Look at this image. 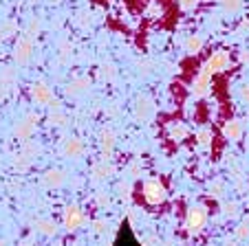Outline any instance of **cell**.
Returning <instances> with one entry per match:
<instances>
[{
	"label": "cell",
	"mask_w": 249,
	"mask_h": 246,
	"mask_svg": "<svg viewBox=\"0 0 249 246\" xmlns=\"http://www.w3.org/2000/svg\"><path fill=\"white\" fill-rule=\"evenodd\" d=\"M139 194H141V200L146 204H150V207H159V204H163L165 198H168V189H165V185L159 178H148V180H143L139 187Z\"/></svg>",
	"instance_id": "1"
},
{
	"label": "cell",
	"mask_w": 249,
	"mask_h": 246,
	"mask_svg": "<svg viewBox=\"0 0 249 246\" xmlns=\"http://www.w3.org/2000/svg\"><path fill=\"white\" fill-rule=\"evenodd\" d=\"M33 49H36V40L31 35H27V33L18 35V40L14 44V60L18 64H27L33 55Z\"/></svg>",
	"instance_id": "2"
},
{
	"label": "cell",
	"mask_w": 249,
	"mask_h": 246,
	"mask_svg": "<svg viewBox=\"0 0 249 246\" xmlns=\"http://www.w3.org/2000/svg\"><path fill=\"white\" fill-rule=\"evenodd\" d=\"M31 99L38 106H51L55 103V95H53V88H49L44 82H36L31 86Z\"/></svg>",
	"instance_id": "3"
},
{
	"label": "cell",
	"mask_w": 249,
	"mask_h": 246,
	"mask_svg": "<svg viewBox=\"0 0 249 246\" xmlns=\"http://www.w3.org/2000/svg\"><path fill=\"white\" fill-rule=\"evenodd\" d=\"M207 222V209L205 207H192L188 211V220H185V229L190 233H198Z\"/></svg>",
	"instance_id": "4"
},
{
	"label": "cell",
	"mask_w": 249,
	"mask_h": 246,
	"mask_svg": "<svg viewBox=\"0 0 249 246\" xmlns=\"http://www.w3.org/2000/svg\"><path fill=\"white\" fill-rule=\"evenodd\" d=\"M36 128H38V115H24L22 119L18 121L16 126V136L22 141H29L33 134H36Z\"/></svg>",
	"instance_id": "5"
},
{
	"label": "cell",
	"mask_w": 249,
	"mask_h": 246,
	"mask_svg": "<svg viewBox=\"0 0 249 246\" xmlns=\"http://www.w3.org/2000/svg\"><path fill=\"white\" fill-rule=\"evenodd\" d=\"M231 66V55L230 51H214L210 55V60H207V66L205 68H210L212 73H223V70H227Z\"/></svg>",
	"instance_id": "6"
},
{
	"label": "cell",
	"mask_w": 249,
	"mask_h": 246,
	"mask_svg": "<svg viewBox=\"0 0 249 246\" xmlns=\"http://www.w3.org/2000/svg\"><path fill=\"white\" fill-rule=\"evenodd\" d=\"M212 70L210 68H203L201 73L194 77V84H192V93L196 95V97H203V95L210 90V86H212Z\"/></svg>",
	"instance_id": "7"
},
{
	"label": "cell",
	"mask_w": 249,
	"mask_h": 246,
	"mask_svg": "<svg viewBox=\"0 0 249 246\" xmlns=\"http://www.w3.org/2000/svg\"><path fill=\"white\" fill-rule=\"evenodd\" d=\"M84 224V213H82L80 207H69V209L64 211V227L69 229V231H77V229Z\"/></svg>",
	"instance_id": "8"
},
{
	"label": "cell",
	"mask_w": 249,
	"mask_h": 246,
	"mask_svg": "<svg viewBox=\"0 0 249 246\" xmlns=\"http://www.w3.org/2000/svg\"><path fill=\"white\" fill-rule=\"evenodd\" d=\"M135 115H137V119H141V121L152 119V115H155V106H152L150 99H148V97H139V99H137Z\"/></svg>",
	"instance_id": "9"
},
{
	"label": "cell",
	"mask_w": 249,
	"mask_h": 246,
	"mask_svg": "<svg viewBox=\"0 0 249 246\" xmlns=\"http://www.w3.org/2000/svg\"><path fill=\"white\" fill-rule=\"evenodd\" d=\"M62 152H64V156H69V158H80L82 152H84V145H82L80 139L71 136V139L64 141V145H62Z\"/></svg>",
	"instance_id": "10"
},
{
	"label": "cell",
	"mask_w": 249,
	"mask_h": 246,
	"mask_svg": "<svg viewBox=\"0 0 249 246\" xmlns=\"http://www.w3.org/2000/svg\"><path fill=\"white\" fill-rule=\"evenodd\" d=\"M168 134H170V139L172 141L181 143V141H185L190 136V128L185 126V123H181V121H174V123H170Z\"/></svg>",
	"instance_id": "11"
},
{
	"label": "cell",
	"mask_w": 249,
	"mask_h": 246,
	"mask_svg": "<svg viewBox=\"0 0 249 246\" xmlns=\"http://www.w3.org/2000/svg\"><path fill=\"white\" fill-rule=\"evenodd\" d=\"M115 132L110 130V128H106V130L102 132V136H99V145H102V152H104V158H108L110 154H113L115 149Z\"/></svg>",
	"instance_id": "12"
},
{
	"label": "cell",
	"mask_w": 249,
	"mask_h": 246,
	"mask_svg": "<svg viewBox=\"0 0 249 246\" xmlns=\"http://www.w3.org/2000/svg\"><path fill=\"white\" fill-rule=\"evenodd\" d=\"M16 86V77L14 73H11V68H5L2 73H0V99L5 97L7 93H11Z\"/></svg>",
	"instance_id": "13"
},
{
	"label": "cell",
	"mask_w": 249,
	"mask_h": 246,
	"mask_svg": "<svg viewBox=\"0 0 249 246\" xmlns=\"http://www.w3.org/2000/svg\"><path fill=\"white\" fill-rule=\"evenodd\" d=\"M90 88V79L89 77H75L73 82H71L69 86H66V93L69 95H82V93H86V90Z\"/></svg>",
	"instance_id": "14"
},
{
	"label": "cell",
	"mask_w": 249,
	"mask_h": 246,
	"mask_svg": "<svg viewBox=\"0 0 249 246\" xmlns=\"http://www.w3.org/2000/svg\"><path fill=\"white\" fill-rule=\"evenodd\" d=\"M223 136L230 141H238L243 136V128H240L238 121H227L225 126H223Z\"/></svg>",
	"instance_id": "15"
},
{
	"label": "cell",
	"mask_w": 249,
	"mask_h": 246,
	"mask_svg": "<svg viewBox=\"0 0 249 246\" xmlns=\"http://www.w3.org/2000/svg\"><path fill=\"white\" fill-rule=\"evenodd\" d=\"M110 174H113V167L108 165V158H104L102 163L93 165V178H95V180H106Z\"/></svg>",
	"instance_id": "16"
},
{
	"label": "cell",
	"mask_w": 249,
	"mask_h": 246,
	"mask_svg": "<svg viewBox=\"0 0 249 246\" xmlns=\"http://www.w3.org/2000/svg\"><path fill=\"white\" fill-rule=\"evenodd\" d=\"M64 180H66V176L60 169H49V172L44 174V182H47L49 187H60Z\"/></svg>",
	"instance_id": "17"
},
{
	"label": "cell",
	"mask_w": 249,
	"mask_h": 246,
	"mask_svg": "<svg viewBox=\"0 0 249 246\" xmlns=\"http://www.w3.org/2000/svg\"><path fill=\"white\" fill-rule=\"evenodd\" d=\"M36 229H38L40 233H44V235H55L57 233L55 222H53V220H44V218L36 220Z\"/></svg>",
	"instance_id": "18"
},
{
	"label": "cell",
	"mask_w": 249,
	"mask_h": 246,
	"mask_svg": "<svg viewBox=\"0 0 249 246\" xmlns=\"http://www.w3.org/2000/svg\"><path fill=\"white\" fill-rule=\"evenodd\" d=\"M18 33V27H16L14 20H7V22L0 24V42H5L9 35H16Z\"/></svg>",
	"instance_id": "19"
},
{
	"label": "cell",
	"mask_w": 249,
	"mask_h": 246,
	"mask_svg": "<svg viewBox=\"0 0 249 246\" xmlns=\"http://www.w3.org/2000/svg\"><path fill=\"white\" fill-rule=\"evenodd\" d=\"M201 49H203V37L188 35V40H185V51L188 53H201Z\"/></svg>",
	"instance_id": "20"
},
{
	"label": "cell",
	"mask_w": 249,
	"mask_h": 246,
	"mask_svg": "<svg viewBox=\"0 0 249 246\" xmlns=\"http://www.w3.org/2000/svg\"><path fill=\"white\" fill-rule=\"evenodd\" d=\"M40 29H42L40 20L38 18H31V20H29V24H27V29H24V33H27V35H31L33 40H36V37L40 35Z\"/></svg>",
	"instance_id": "21"
},
{
	"label": "cell",
	"mask_w": 249,
	"mask_h": 246,
	"mask_svg": "<svg viewBox=\"0 0 249 246\" xmlns=\"http://www.w3.org/2000/svg\"><path fill=\"white\" fill-rule=\"evenodd\" d=\"M196 141L201 145H210L212 143V130L210 128H201V130L196 132Z\"/></svg>",
	"instance_id": "22"
},
{
	"label": "cell",
	"mask_w": 249,
	"mask_h": 246,
	"mask_svg": "<svg viewBox=\"0 0 249 246\" xmlns=\"http://www.w3.org/2000/svg\"><path fill=\"white\" fill-rule=\"evenodd\" d=\"M99 75H102V79H106V82H110V79L117 75V70H115L113 64H102V68H99Z\"/></svg>",
	"instance_id": "23"
},
{
	"label": "cell",
	"mask_w": 249,
	"mask_h": 246,
	"mask_svg": "<svg viewBox=\"0 0 249 246\" xmlns=\"http://www.w3.org/2000/svg\"><path fill=\"white\" fill-rule=\"evenodd\" d=\"M49 121H51L53 126H60V128H62V126H66V115H64V112H60V110L55 108V112H51Z\"/></svg>",
	"instance_id": "24"
},
{
	"label": "cell",
	"mask_w": 249,
	"mask_h": 246,
	"mask_svg": "<svg viewBox=\"0 0 249 246\" xmlns=\"http://www.w3.org/2000/svg\"><path fill=\"white\" fill-rule=\"evenodd\" d=\"M221 5L225 11H238L240 5H243V0H221Z\"/></svg>",
	"instance_id": "25"
},
{
	"label": "cell",
	"mask_w": 249,
	"mask_h": 246,
	"mask_svg": "<svg viewBox=\"0 0 249 246\" xmlns=\"http://www.w3.org/2000/svg\"><path fill=\"white\" fill-rule=\"evenodd\" d=\"M177 2H179V7L183 11H192L194 7L198 5V0H177Z\"/></svg>",
	"instance_id": "26"
},
{
	"label": "cell",
	"mask_w": 249,
	"mask_h": 246,
	"mask_svg": "<svg viewBox=\"0 0 249 246\" xmlns=\"http://www.w3.org/2000/svg\"><path fill=\"white\" fill-rule=\"evenodd\" d=\"M106 229H108V222H106V220H95L93 222V231L95 233H104Z\"/></svg>",
	"instance_id": "27"
},
{
	"label": "cell",
	"mask_w": 249,
	"mask_h": 246,
	"mask_svg": "<svg viewBox=\"0 0 249 246\" xmlns=\"http://www.w3.org/2000/svg\"><path fill=\"white\" fill-rule=\"evenodd\" d=\"M238 235H240V237H247V235H249V222H243V224H240V227H238Z\"/></svg>",
	"instance_id": "28"
},
{
	"label": "cell",
	"mask_w": 249,
	"mask_h": 246,
	"mask_svg": "<svg viewBox=\"0 0 249 246\" xmlns=\"http://www.w3.org/2000/svg\"><path fill=\"white\" fill-rule=\"evenodd\" d=\"M240 97H243V101L249 103V86H243V88H240Z\"/></svg>",
	"instance_id": "29"
},
{
	"label": "cell",
	"mask_w": 249,
	"mask_h": 246,
	"mask_svg": "<svg viewBox=\"0 0 249 246\" xmlns=\"http://www.w3.org/2000/svg\"><path fill=\"white\" fill-rule=\"evenodd\" d=\"M236 213V204H225V215H234Z\"/></svg>",
	"instance_id": "30"
},
{
	"label": "cell",
	"mask_w": 249,
	"mask_h": 246,
	"mask_svg": "<svg viewBox=\"0 0 249 246\" xmlns=\"http://www.w3.org/2000/svg\"><path fill=\"white\" fill-rule=\"evenodd\" d=\"M243 62H249V53H245L243 55Z\"/></svg>",
	"instance_id": "31"
},
{
	"label": "cell",
	"mask_w": 249,
	"mask_h": 246,
	"mask_svg": "<svg viewBox=\"0 0 249 246\" xmlns=\"http://www.w3.org/2000/svg\"><path fill=\"white\" fill-rule=\"evenodd\" d=\"M49 2H60V0H49Z\"/></svg>",
	"instance_id": "32"
},
{
	"label": "cell",
	"mask_w": 249,
	"mask_h": 246,
	"mask_svg": "<svg viewBox=\"0 0 249 246\" xmlns=\"http://www.w3.org/2000/svg\"><path fill=\"white\" fill-rule=\"evenodd\" d=\"M0 246H2V242H0Z\"/></svg>",
	"instance_id": "33"
}]
</instances>
